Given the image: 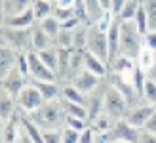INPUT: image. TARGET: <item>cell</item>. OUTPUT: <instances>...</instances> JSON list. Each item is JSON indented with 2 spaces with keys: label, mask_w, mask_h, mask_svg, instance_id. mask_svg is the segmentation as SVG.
Wrapping results in <instances>:
<instances>
[{
  "label": "cell",
  "mask_w": 156,
  "mask_h": 143,
  "mask_svg": "<svg viewBox=\"0 0 156 143\" xmlns=\"http://www.w3.org/2000/svg\"><path fill=\"white\" fill-rule=\"evenodd\" d=\"M27 116L42 132H46V130H61L65 126V118H67V115H65L63 107H61L59 99H55V101H46L40 109H36L34 113H30Z\"/></svg>",
  "instance_id": "obj_1"
},
{
  "label": "cell",
  "mask_w": 156,
  "mask_h": 143,
  "mask_svg": "<svg viewBox=\"0 0 156 143\" xmlns=\"http://www.w3.org/2000/svg\"><path fill=\"white\" fill-rule=\"evenodd\" d=\"M0 46H8L17 53L33 52V27L17 29V27L0 25Z\"/></svg>",
  "instance_id": "obj_2"
},
{
  "label": "cell",
  "mask_w": 156,
  "mask_h": 143,
  "mask_svg": "<svg viewBox=\"0 0 156 143\" xmlns=\"http://www.w3.org/2000/svg\"><path fill=\"white\" fill-rule=\"evenodd\" d=\"M143 46V35L139 33L135 21H120V55L137 59Z\"/></svg>",
  "instance_id": "obj_3"
},
{
  "label": "cell",
  "mask_w": 156,
  "mask_h": 143,
  "mask_svg": "<svg viewBox=\"0 0 156 143\" xmlns=\"http://www.w3.org/2000/svg\"><path fill=\"white\" fill-rule=\"evenodd\" d=\"M129 111V103L126 101V97L107 82V92H105V113L111 115L114 120H120V118H126Z\"/></svg>",
  "instance_id": "obj_4"
},
{
  "label": "cell",
  "mask_w": 156,
  "mask_h": 143,
  "mask_svg": "<svg viewBox=\"0 0 156 143\" xmlns=\"http://www.w3.org/2000/svg\"><path fill=\"white\" fill-rule=\"evenodd\" d=\"M107 82L111 86H114V88L126 97V101L129 103V107H133V105H137V103L143 101L141 94L137 92V88L133 86V82H131L129 76H124V75H118V73H114V71H111L108 76H107Z\"/></svg>",
  "instance_id": "obj_5"
},
{
  "label": "cell",
  "mask_w": 156,
  "mask_h": 143,
  "mask_svg": "<svg viewBox=\"0 0 156 143\" xmlns=\"http://www.w3.org/2000/svg\"><path fill=\"white\" fill-rule=\"evenodd\" d=\"M15 99H17V107H19V111H21L23 115L34 113L36 109H40L44 103H46V99L42 97L40 90H38L30 80H29V84L21 90V94H19Z\"/></svg>",
  "instance_id": "obj_6"
},
{
  "label": "cell",
  "mask_w": 156,
  "mask_h": 143,
  "mask_svg": "<svg viewBox=\"0 0 156 143\" xmlns=\"http://www.w3.org/2000/svg\"><path fill=\"white\" fill-rule=\"evenodd\" d=\"M88 52L95 53L97 57L105 59L108 63V35L107 31L99 29L95 23H91L88 27Z\"/></svg>",
  "instance_id": "obj_7"
},
{
  "label": "cell",
  "mask_w": 156,
  "mask_h": 143,
  "mask_svg": "<svg viewBox=\"0 0 156 143\" xmlns=\"http://www.w3.org/2000/svg\"><path fill=\"white\" fill-rule=\"evenodd\" d=\"M105 92H107V78L93 92L86 95V109H88V122L105 113Z\"/></svg>",
  "instance_id": "obj_8"
},
{
  "label": "cell",
  "mask_w": 156,
  "mask_h": 143,
  "mask_svg": "<svg viewBox=\"0 0 156 143\" xmlns=\"http://www.w3.org/2000/svg\"><path fill=\"white\" fill-rule=\"evenodd\" d=\"M111 141H128V143H137L139 141V136H141V128H135L131 126L126 118H120L116 120L112 130L107 132Z\"/></svg>",
  "instance_id": "obj_9"
},
{
  "label": "cell",
  "mask_w": 156,
  "mask_h": 143,
  "mask_svg": "<svg viewBox=\"0 0 156 143\" xmlns=\"http://www.w3.org/2000/svg\"><path fill=\"white\" fill-rule=\"evenodd\" d=\"M29 80H30L29 76H25L17 67H13L6 76L0 78V90H6L8 94H12L13 97H17L21 94V90L29 84Z\"/></svg>",
  "instance_id": "obj_10"
},
{
  "label": "cell",
  "mask_w": 156,
  "mask_h": 143,
  "mask_svg": "<svg viewBox=\"0 0 156 143\" xmlns=\"http://www.w3.org/2000/svg\"><path fill=\"white\" fill-rule=\"evenodd\" d=\"M29 78L30 80H57V75L40 59L36 52H29Z\"/></svg>",
  "instance_id": "obj_11"
},
{
  "label": "cell",
  "mask_w": 156,
  "mask_h": 143,
  "mask_svg": "<svg viewBox=\"0 0 156 143\" xmlns=\"http://www.w3.org/2000/svg\"><path fill=\"white\" fill-rule=\"evenodd\" d=\"M156 111L154 105H151V103H147V101H141V103H137V105L133 107H129L128 111V115H126V120L131 124V126H135V128H145V124L147 120L152 116V113Z\"/></svg>",
  "instance_id": "obj_12"
},
{
  "label": "cell",
  "mask_w": 156,
  "mask_h": 143,
  "mask_svg": "<svg viewBox=\"0 0 156 143\" xmlns=\"http://www.w3.org/2000/svg\"><path fill=\"white\" fill-rule=\"evenodd\" d=\"M21 111L17 107V99L12 94H8L6 90H0V124L8 122L15 115H19Z\"/></svg>",
  "instance_id": "obj_13"
},
{
  "label": "cell",
  "mask_w": 156,
  "mask_h": 143,
  "mask_svg": "<svg viewBox=\"0 0 156 143\" xmlns=\"http://www.w3.org/2000/svg\"><path fill=\"white\" fill-rule=\"evenodd\" d=\"M84 69L93 73V75H97V76H101V78H107L108 73H111V65H108L105 59L97 57L95 53H91V52L84 53Z\"/></svg>",
  "instance_id": "obj_14"
},
{
  "label": "cell",
  "mask_w": 156,
  "mask_h": 143,
  "mask_svg": "<svg viewBox=\"0 0 156 143\" xmlns=\"http://www.w3.org/2000/svg\"><path fill=\"white\" fill-rule=\"evenodd\" d=\"M103 80H105V78H101V76H97V75H93V73H90V71H86V69H84L80 75H76V76L73 78V82H71V84H74L80 92H84L86 95H88L90 92L95 90Z\"/></svg>",
  "instance_id": "obj_15"
},
{
  "label": "cell",
  "mask_w": 156,
  "mask_h": 143,
  "mask_svg": "<svg viewBox=\"0 0 156 143\" xmlns=\"http://www.w3.org/2000/svg\"><path fill=\"white\" fill-rule=\"evenodd\" d=\"M19 132H21V113L15 115L13 118H10L8 122L2 124V128H0L2 143H17Z\"/></svg>",
  "instance_id": "obj_16"
},
{
  "label": "cell",
  "mask_w": 156,
  "mask_h": 143,
  "mask_svg": "<svg viewBox=\"0 0 156 143\" xmlns=\"http://www.w3.org/2000/svg\"><path fill=\"white\" fill-rule=\"evenodd\" d=\"M34 0H0V13L2 17H12V15H17L30 10Z\"/></svg>",
  "instance_id": "obj_17"
},
{
  "label": "cell",
  "mask_w": 156,
  "mask_h": 143,
  "mask_svg": "<svg viewBox=\"0 0 156 143\" xmlns=\"http://www.w3.org/2000/svg\"><path fill=\"white\" fill-rule=\"evenodd\" d=\"M0 25H8V27H17V29H29V27H34L36 25V19H34V13H33V8L23 13L17 15H12V17H2Z\"/></svg>",
  "instance_id": "obj_18"
},
{
  "label": "cell",
  "mask_w": 156,
  "mask_h": 143,
  "mask_svg": "<svg viewBox=\"0 0 156 143\" xmlns=\"http://www.w3.org/2000/svg\"><path fill=\"white\" fill-rule=\"evenodd\" d=\"M38 90H40L42 97L46 101H55L61 95V82L59 80H30Z\"/></svg>",
  "instance_id": "obj_19"
},
{
  "label": "cell",
  "mask_w": 156,
  "mask_h": 143,
  "mask_svg": "<svg viewBox=\"0 0 156 143\" xmlns=\"http://www.w3.org/2000/svg\"><path fill=\"white\" fill-rule=\"evenodd\" d=\"M53 46H55V38L50 36L36 23L33 27V52H42V50H48V48H53Z\"/></svg>",
  "instance_id": "obj_20"
},
{
  "label": "cell",
  "mask_w": 156,
  "mask_h": 143,
  "mask_svg": "<svg viewBox=\"0 0 156 143\" xmlns=\"http://www.w3.org/2000/svg\"><path fill=\"white\" fill-rule=\"evenodd\" d=\"M107 35H108V63H112L120 55V19L112 23Z\"/></svg>",
  "instance_id": "obj_21"
},
{
  "label": "cell",
  "mask_w": 156,
  "mask_h": 143,
  "mask_svg": "<svg viewBox=\"0 0 156 143\" xmlns=\"http://www.w3.org/2000/svg\"><path fill=\"white\" fill-rule=\"evenodd\" d=\"M17 57H19V53L15 50H12L8 46H0V78L6 76L17 65Z\"/></svg>",
  "instance_id": "obj_22"
},
{
  "label": "cell",
  "mask_w": 156,
  "mask_h": 143,
  "mask_svg": "<svg viewBox=\"0 0 156 143\" xmlns=\"http://www.w3.org/2000/svg\"><path fill=\"white\" fill-rule=\"evenodd\" d=\"M135 67H137V59H131L128 55H118V57L111 63V71H114V73H118V75H124V76H129V78L133 75Z\"/></svg>",
  "instance_id": "obj_23"
},
{
  "label": "cell",
  "mask_w": 156,
  "mask_h": 143,
  "mask_svg": "<svg viewBox=\"0 0 156 143\" xmlns=\"http://www.w3.org/2000/svg\"><path fill=\"white\" fill-rule=\"evenodd\" d=\"M33 13H34V19L36 23H40L42 19L50 17L53 13V8H55V2H51V0H34L33 2Z\"/></svg>",
  "instance_id": "obj_24"
},
{
  "label": "cell",
  "mask_w": 156,
  "mask_h": 143,
  "mask_svg": "<svg viewBox=\"0 0 156 143\" xmlns=\"http://www.w3.org/2000/svg\"><path fill=\"white\" fill-rule=\"evenodd\" d=\"M59 103H61V107H63L67 116H78V118H86V120H88V109H86V105L69 101L65 97H59Z\"/></svg>",
  "instance_id": "obj_25"
},
{
  "label": "cell",
  "mask_w": 156,
  "mask_h": 143,
  "mask_svg": "<svg viewBox=\"0 0 156 143\" xmlns=\"http://www.w3.org/2000/svg\"><path fill=\"white\" fill-rule=\"evenodd\" d=\"M59 97H65L69 101H74V103H82V105H86V94L80 92L76 88L74 84L71 82H65V84H61V95Z\"/></svg>",
  "instance_id": "obj_26"
},
{
  "label": "cell",
  "mask_w": 156,
  "mask_h": 143,
  "mask_svg": "<svg viewBox=\"0 0 156 143\" xmlns=\"http://www.w3.org/2000/svg\"><path fill=\"white\" fill-rule=\"evenodd\" d=\"M88 27L90 25H80L73 31V50L88 52Z\"/></svg>",
  "instance_id": "obj_27"
},
{
  "label": "cell",
  "mask_w": 156,
  "mask_h": 143,
  "mask_svg": "<svg viewBox=\"0 0 156 143\" xmlns=\"http://www.w3.org/2000/svg\"><path fill=\"white\" fill-rule=\"evenodd\" d=\"M114 118L111 116V115H107V113H101L97 118H93V120L90 122V126L95 132H99V134H107V132H111L112 130V126H114Z\"/></svg>",
  "instance_id": "obj_28"
},
{
  "label": "cell",
  "mask_w": 156,
  "mask_h": 143,
  "mask_svg": "<svg viewBox=\"0 0 156 143\" xmlns=\"http://www.w3.org/2000/svg\"><path fill=\"white\" fill-rule=\"evenodd\" d=\"M36 53L40 55V59L57 75V67H59V50H57V46L48 48V50H42V52H36Z\"/></svg>",
  "instance_id": "obj_29"
},
{
  "label": "cell",
  "mask_w": 156,
  "mask_h": 143,
  "mask_svg": "<svg viewBox=\"0 0 156 143\" xmlns=\"http://www.w3.org/2000/svg\"><path fill=\"white\" fill-rule=\"evenodd\" d=\"M84 4H86V10H88L90 23H97L101 19V15L107 12L101 4V0H84Z\"/></svg>",
  "instance_id": "obj_30"
},
{
  "label": "cell",
  "mask_w": 156,
  "mask_h": 143,
  "mask_svg": "<svg viewBox=\"0 0 156 143\" xmlns=\"http://www.w3.org/2000/svg\"><path fill=\"white\" fill-rule=\"evenodd\" d=\"M141 2H143V0H128V2L124 4V8H122L118 19L120 21H133L137 10L141 8Z\"/></svg>",
  "instance_id": "obj_31"
},
{
  "label": "cell",
  "mask_w": 156,
  "mask_h": 143,
  "mask_svg": "<svg viewBox=\"0 0 156 143\" xmlns=\"http://www.w3.org/2000/svg\"><path fill=\"white\" fill-rule=\"evenodd\" d=\"M46 33H48L50 36H53L55 38L59 33H61V21L57 19V17H53V15H50V17H46V19H42L40 23H38Z\"/></svg>",
  "instance_id": "obj_32"
},
{
  "label": "cell",
  "mask_w": 156,
  "mask_h": 143,
  "mask_svg": "<svg viewBox=\"0 0 156 143\" xmlns=\"http://www.w3.org/2000/svg\"><path fill=\"white\" fill-rule=\"evenodd\" d=\"M154 59H156V52H152L151 48L143 46V50H141V53H139V57H137V65L141 69H145V71H149L151 65L154 63Z\"/></svg>",
  "instance_id": "obj_33"
},
{
  "label": "cell",
  "mask_w": 156,
  "mask_h": 143,
  "mask_svg": "<svg viewBox=\"0 0 156 143\" xmlns=\"http://www.w3.org/2000/svg\"><path fill=\"white\" fill-rule=\"evenodd\" d=\"M143 8L149 19V31H156V0H143Z\"/></svg>",
  "instance_id": "obj_34"
},
{
  "label": "cell",
  "mask_w": 156,
  "mask_h": 143,
  "mask_svg": "<svg viewBox=\"0 0 156 143\" xmlns=\"http://www.w3.org/2000/svg\"><path fill=\"white\" fill-rule=\"evenodd\" d=\"M133 21H135V25H137V29H139V33H141L143 36L149 33V19H147V12H145V8H143V2H141V8L137 10Z\"/></svg>",
  "instance_id": "obj_35"
},
{
  "label": "cell",
  "mask_w": 156,
  "mask_h": 143,
  "mask_svg": "<svg viewBox=\"0 0 156 143\" xmlns=\"http://www.w3.org/2000/svg\"><path fill=\"white\" fill-rule=\"evenodd\" d=\"M131 82H133V86L137 88V92L141 94V97H143V88H145V82H147V71L137 65L133 75H131Z\"/></svg>",
  "instance_id": "obj_36"
},
{
  "label": "cell",
  "mask_w": 156,
  "mask_h": 143,
  "mask_svg": "<svg viewBox=\"0 0 156 143\" xmlns=\"http://www.w3.org/2000/svg\"><path fill=\"white\" fill-rule=\"evenodd\" d=\"M143 101L151 103V105L156 107V82L151 80V78H147L145 82V88H143Z\"/></svg>",
  "instance_id": "obj_37"
},
{
  "label": "cell",
  "mask_w": 156,
  "mask_h": 143,
  "mask_svg": "<svg viewBox=\"0 0 156 143\" xmlns=\"http://www.w3.org/2000/svg\"><path fill=\"white\" fill-rule=\"evenodd\" d=\"M53 17H57L61 23L63 21H67V19H71V17H74V8H65V6H57L55 4V8H53Z\"/></svg>",
  "instance_id": "obj_38"
},
{
  "label": "cell",
  "mask_w": 156,
  "mask_h": 143,
  "mask_svg": "<svg viewBox=\"0 0 156 143\" xmlns=\"http://www.w3.org/2000/svg\"><path fill=\"white\" fill-rule=\"evenodd\" d=\"M55 46L57 48H73V31L61 29V33L55 36Z\"/></svg>",
  "instance_id": "obj_39"
},
{
  "label": "cell",
  "mask_w": 156,
  "mask_h": 143,
  "mask_svg": "<svg viewBox=\"0 0 156 143\" xmlns=\"http://www.w3.org/2000/svg\"><path fill=\"white\" fill-rule=\"evenodd\" d=\"M61 138H63V143H80V132L74 128H69V126H63Z\"/></svg>",
  "instance_id": "obj_40"
},
{
  "label": "cell",
  "mask_w": 156,
  "mask_h": 143,
  "mask_svg": "<svg viewBox=\"0 0 156 143\" xmlns=\"http://www.w3.org/2000/svg\"><path fill=\"white\" fill-rule=\"evenodd\" d=\"M114 21H116V15H114L111 10H107L103 15H101V19L95 23V25H97L99 29H103V31H108V29H111V25H112Z\"/></svg>",
  "instance_id": "obj_41"
},
{
  "label": "cell",
  "mask_w": 156,
  "mask_h": 143,
  "mask_svg": "<svg viewBox=\"0 0 156 143\" xmlns=\"http://www.w3.org/2000/svg\"><path fill=\"white\" fill-rule=\"evenodd\" d=\"M88 124H90V122L86 120V118H78V116H67V118H65V126H69V128H74V130H78V132H82Z\"/></svg>",
  "instance_id": "obj_42"
},
{
  "label": "cell",
  "mask_w": 156,
  "mask_h": 143,
  "mask_svg": "<svg viewBox=\"0 0 156 143\" xmlns=\"http://www.w3.org/2000/svg\"><path fill=\"white\" fill-rule=\"evenodd\" d=\"M63 130V128H61ZM61 130H46L44 132V143H63Z\"/></svg>",
  "instance_id": "obj_43"
},
{
  "label": "cell",
  "mask_w": 156,
  "mask_h": 143,
  "mask_svg": "<svg viewBox=\"0 0 156 143\" xmlns=\"http://www.w3.org/2000/svg\"><path fill=\"white\" fill-rule=\"evenodd\" d=\"M95 136H97V132L88 124V126H86V128L80 132V143H93V141H95Z\"/></svg>",
  "instance_id": "obj_44"
},
{
  "label": "cell",
  "mask_w": 156,
  "mask_h": 143,
  "mask_svg": "<svg viewBox=\"0 0 156 143\" xmlns=\"http://www.w3.org/2000/svg\"><path fill=\"white\" fill-rule=\"evenodd\" d=\"M15 67H17L25 76H29V53H19L17 65H15Z\"/></svg>",
  "instance_id": "obj_45"
},
{
  "label": "cell",
  "mask_w": 156,
  "mask_h": 143,
  "mask_svg": "<svg viewBox=\"0 0 156 143\" xmlns=\"http://www.w3.org/2000/svg\"><path fill=\"white\" fill-rule=\"evenodd\" d=\"M143 42L147 48H151L152 52H156V31H149L145 36H143Z\"/></svg>",
  "instance_id": "obj_46"
},
{
  "label": "cell",
  "mask_w": 156,
  "mask_h": 143,
  "mask_svg": "<svg viewBox=\"0 0 156 143\" xmlns=\"http://www.w3.org/2000/svg\"><path fill=\"white\" fill-rule=\"evenodd\" d=\"M80 25H84V23L74 15V17H71V19H67V21L61 23V29H65V31H74L76 27H80Z\"/></svg>",
  "instance_id": "obj_47"
},
{
  "label": "cell",
  "mask_w": 156,
  "mask_h": 143,
  "mask_svg": "<svg viewBox=\"0 0 156 143\" xmlns=\"http://www.w3.org/2000/svg\"><path fill=\"white\" fill-rule=\"evenodd\" d=\"M126 2L128 0H111V12L116 15V19H118V15H120V12H122V8H124Z\"/></svg>",
  "instance_id": "obj_48"
},
{
  "label": "cell",
  "mask_w": 156,
  "mask_h": 143,
  "mask_svg": "<svg viewBox=\"0 0 156 143\" xmlns=\"http://www.w3.org/2000/svg\"><path fill=\"white\" fill-rule=\"evenodd\" d=\"M137 143H156V136L147 130H141V136H139V141Z\"/></svg>",
  "instance_id": "obj_49"
},
{
  "label": "cell",
  "mask_w": 156,
  "mask_h": 143,
  "mask_svg": "<svg viewBox=\"0 0 156 143\" xmlns=\"http://www.w3.org/2000/svg\"><path fill=\"white\" fill-rule=\"evenodd\" d=\"M143 130H147V132H151V134H154L156 136V111L152 113V116L147 120V124H145V128Z\"/></svg>",
  "instance_id": "obj_50"
},
{
  "label": "cell",
  "mask_w": 156,
  "mask_h": 143,
  "mask_svg": "<svg viewBox=\"0 0 156 143\" xmlns=\"http://www.w3.org/2000/svg\"><path fill=\"white\" fill-rule=\"evenodd\" d=\"M17 143H34V139L29 136V134L25 132V128L21 126V132H19V138H17Z\"/></svg>",
  "instance_id": "obj_51"
},
{
  "label": "cell",
  "mask_w": 156,
  "mask_h": 143,
  "mask_svg": "<svg viewBox=\"0 0 156 143\" xmlns=\"http://www.w3.org/2000/svg\"><path fill=\"white\" fill-rule=\"evenodd\" d=\"M57 6H65V8H74L76 0H55Z\"/></svg>",
  "instance_id": "obj_52"
},
{
  "label": "cell",
  "mask_w": 156,
  "mask_h": 143,
  "mask_svg": "<svg viewBox=\"0 0 156 143\" xmlns=\"http://www.w3.org/2000/svg\"><path fill=\"white\" fill-rule=\"evenodd\" d=\"M111 143H128V141H111Z\"/></svg>",
  "instance_id": "obj_53"
},
{
  "label": "cell",
  "mask_w": 156,
  "mask_h": 143,
  "mask_svg": "<svg viewBox=\"0 0 156 143\" xmlns=\"http://www.w3.org/2000/svg\"><path fill=\"white\" fill-rule=\"evenodd\" d=\"M51 2H55V0H51Z\"/></svg>",
  "instance_id": "obj_54"
}]
</instances>
